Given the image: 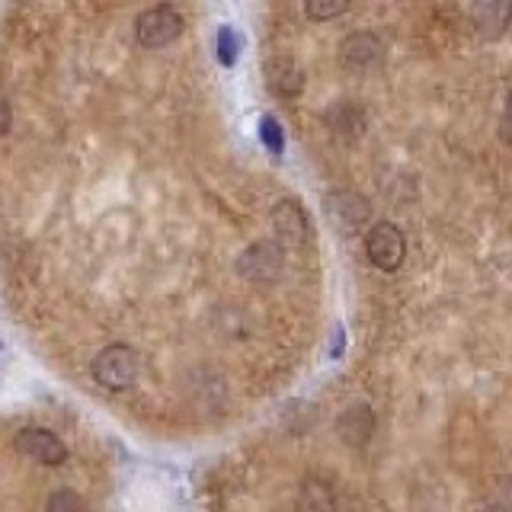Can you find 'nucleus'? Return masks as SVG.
Listing matches in <instances>:
<instances>
[{
  "instance_id": "f257e3e1",
  "label": "nucleus",
  "mask_w": 512,
  "mask_h": 512,
  "mask_svg": "<svg viewBox=\"0 0 512 512\" xmlns=\"http://www.w3.org/2000/svg\"><path fill=\"white\" fill-rule=\"evenodd\" d=\"M90 375L106 391H128L138 381V352L128 343H112L96 352Z\"/></svg>"
},
{
  "instance_id": "f03ea898",
  "label": "nucleus",
  "mask_w": 512,
  "mask_h": 512,
  "mask_svg": "<svg viewBox=\"0 0 512 512\" xmlns=\"http://www.w3.org/2000/svg\"><path fill=\"white\" fill-rule=\"evenodd\" d=\"M183 13L170 7V4H160V7H148L144 13H138L135 20V39L144 48H167L176 39L183 36Z\"/></svg>"
},
{
  "instance_id": "7ed1b4c3",
  "label": "nucleus",
  "mask_w": 512,
  "mask_h": 512,
  "mask_svg": "<svg viewBox=\"0 0 512 512\" xmlns=\"http://www.w3.org/2000/svg\"><path fill=\"white\" fill-rule=\"evenodd\" d=\"M365 253H368V263H372L375 269L397 272L400 266H404V256H407L404 231L391 221L372 224V228L365 231Z\"/></svg>"
},
{
  "instance_id": "20e7f679",
  "label": "nucleus",
  "mask_w": 512,
  "mask_h": 512,
  "mask_svg": "<svg viewBox=\"0 0 512 512\" xmlns=\"http://www.w3.org/2000/svg\"><path fill=\"white\" fill-rule=\"evenodd\" d=\"M13 448L29 461H39L45 468H58V464L68 461V445H64L52 429L45 426H26L16 432Z\"/></svg>"
},
{
  "instance_id": "39448f33",
  "label": "nucleus",
  "mask_w": 512,
  "mask_h": 512,
  "mask_svg": "<svg viewBox=\"0 0 512 512\" xmlns=\"http://www.w3.org/2000/svg\"><path fill=\"white\" fill-rule=\"evenodd\" d=\"M272 231H276L279 247L285 250H298V247H308L311 244V221L308 212L298 205V199H282L272 208Z\"/></svg>"
},
{
  "instance_id": "423d86ee",
  "label": "nucleus",
  "mask_w": 512,
  "mask_h": 512,
  "mask_svg": "<svg viewBox=\"0 0 512 512\" xmlns=\"http://www.w3.org/2000/svg\"><path fill=\"white\" fill-rule=\"evenodd\" d=\"M324 208H327V218L343 234H359L365 228L368 215H372V205H368V199H362L359 192H352V189H333V192H327Z\"/></svg>"
},
{
  "instance_id": "0eeeda50",
  "label": "nucleus",
  "mask_w": 512,
  "mask_h": 512,
  "mask_svg": "<svg viewBox=\"0 0 512 512\" xmlns=\"http://www.w3.org/2000/svg\"><path fill=\"white\" fill-rule=\"evenodd\" d=\"M237 272L253 285L276 282L282 272V247L272 244V240H260V244L247 247L237 260Z\"/></svg>"
},
{
  "instance_id": "6e6552de",
  "label": "nucleus",
  "mask_w": 512,
  "mask_h": 512,
  "mask_svg": "<svg viewBox=\"0 0 512 512\" xmlns=\"http://www.w3.org/2000/svg\"><path fill=\"white\" fill-rule=\"evenodd\" d=\"M340 61H343V68L356 71V74L375 71L384 61V42L375 36V32H352V36H346L340 45Z\"/></svg>"
},
{
  "instance_id": "1a4fd4ad",
  "label": "nucleus",
  "mask_w": 512,
  "mask_h": 512,
  "mask_svg": "<svg viewBox=\"0 0 512 512\" xmlns=\"http://www.w3.org/2000/svg\"><path fill=\"white\" fill-rule=\"evenodd\" d=\"M468 13H471L477 36L493 42V39H500L512 23V0H480V4H471Z\"/></svg>"
},
{
  "instance_id": "9d476101",
  "label": "nucleus",
  "mask_w": 512,
  "mask_h": 512,
  "mask_svg": "<svg viewBox=\"0 0 512 512\" xmlns=\"http://www.w3.org/2000/svg\"><path fill=\"white\" fill-rule=\"evenodd\" d=\"M263 71H266L269 90L285 96V100H292V96H298L304 90V71L292 55H272Z\"/></svg>"
},
{
  "instance_id": "9b49d317",
  "label": "nucleus",
  "mask_w": 512,
  "mask_h": 512,
  "mask_svg": "<svg viewBox=\"0 0 512 512\" xmlns=\"http://www.w3.org/2000/svg\"><path fill=\"white\" fill-rule=\"evenodd\" d=\"M372 432H375V413L368 404H352L340 413V420H336V436L352 448L368 445Z\"/></svg>"
},
{
  "instance_id": "f8f14e48",
  "label": "nucleus",
  "mask_w": 512,
  "mask_h": 512,
  "mask_svg": "<svg viewBox=\"0 0 512 512\" xmlns=\"http://www.w3.org/2000/svg\"><path fill=\"white\" fill-rule=\"evenodd\" d=\"M298 512H336V493L324 480H308L298 496Z\"/></svg>"
},
{
  "instance_id": "ddd939ff",
  "label": "nucleus",
  "mask_w": 512,
  "mask_h": 512,
  "mask_svg": "<svg viewBox=\"0 0 512 512\" xmlns=\"http://www.w3.org/2000/svg\"><path fill=\"white\" fill-rule=\"evenodd\" d=\"M304 13H308V20H314V23H327V20H336V16L349 13V4L346 0H308V4H304Z\"/></svg>"
},
{
  "instance_id": "4468645a",
  "label": "nucleus",
  "mask_w": 512,
  "mask_h": 512,
  "mask_svg": "<svg viewBox=\"0 0 512 512\" xmlns=\"http://www.w3.org/2000/svg\"><path fill=\"white\" fill-rule=\"evenodd\" d=\"M45 512H87V503H84V496H80V493L61 487L55 493H48Z\"/></svg>"
},
{
  "instance_id": "2eb2a0df",
  "label": "nucleus",
  "mask_w": 512,
  "mask_h": 512,
  "mask_svg": "<svg viewBox=\"0 0 512 512\" xmlns=\"http://www.w3.org/2000/svg\"><path fill=\"white\" fill-rule=\"evenodd\" d=\"M260 141L269 148V154H282L285 151V132H282V125L276 116H263L260 119Z\"/></svg>"
},
{
  "instance_id": "dca6fc26",
  "label": "nucleus",
  "mask_w": 512,
  "mask_h": 512,
  "mask_svg": "<svg viewBox=\"0 0 512 512\" xmlns=\"http://www.w3.org/2000/svg\"><path fill=\"white\" fill-rule=\"evenodd\" d=\"M237 55H240V39L231 26H221L218 29V61L224 68H234L237 64Z\"/></svg>"
},
{
  "instance_id": "f3484780",
  "label": "nucleus",
  "mask_w": 512,
  "mask_h": 512,
  "mask_svg": "<svg viewBox=\"0 0 512 512\" xmlns=\"http://www.w3.org/2000/svg\"><path fill=\"white\" fill-rule=\"evenodd\" d=\"M484 512H512V480H509L506 487H496L493 503Z\"/></svg>"
},
{
  "instance_id": "a211bd4d",
  "label": "nucleus",
  "mask_w": 512,
  "mask_h": 512,
  "mask_svg": "<svg viewBox=\"0 0 512 512\" xmlns=\"http://www.w3.org/2000/svg\"><path fill=\"white\" fill-rule=\"evenodd\" d=\"M500 138H503V144L512 148V90L506 96V109H503V119H500Z\"/></svg>"
},
{
  "instance_id": "6ab92c4d",
  "label": "nucleus",
  "mask_w": 512,
  "mask_h": 512,
  "mask_svg": "<svg viewBox=\"0 0 512 512\" xmlns=\"http://www.w3.org/2000/svg\"><path fill=\"white\" fill-rule=\"evenodd\" d=\"M13 125V109H10V100L4 93H0V135H7Z\"/></svg>"
},
{
  "instance_id": "aec40b11",
  "label": "nucleus",
  "mask_w": 512,
  "mask_h": 512,
  "mask_svg": "<svg viewBox=\"0 0 512 512\" xmlns=\"http://www.w3.org/2000/svg\"><path fill=\"white\" fill-rule=\"evenodd\" d=\"M340 352H343V327L336 330V336H333V349H330V356L336 359V356H340Z\"/></svg>"
}]
</instances>
